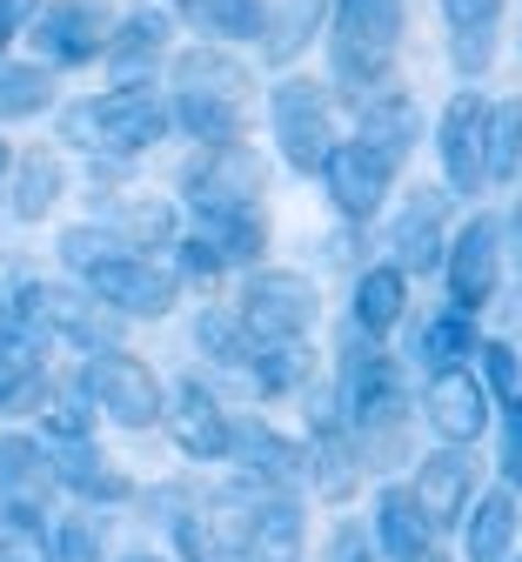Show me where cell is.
I'll return each instance as SVG.
<instances>
[{
    "label": "cell",
    "mask_w": 522,
    "mask_h": 562,
    "mask_svg": "<svg viewBox=\"0 0 522 562\" xmlns=\"http://www.w3.org/2000/svg\"><path fill=\"white\" fill-rule=\"evenodd\" d=\"M315 14H322V0H288L281 21L268 27V54H275V60H288L295 47H302V34L315 27Z\"/></svg>",
    "instance_id": "37"
},
{
    "label": "cell",
    "mask_w": 522,
    "mask_h": 562,
    "mask_svg": "<svg viewBox=\"0 0 522 562\" xmlns=\"http://www.w3.org/2000/svg\"><path fill=\"white\" fill-rule=\"evenodd\" d=\"M162 415H168V436L181 442V456H201V462L229 456V415H221V402L201 382H181Z\"/></svg>",
    "instance_id": "14"
},
{
    "label": "cell",
    "mask_w": 522,
    "mask_h": 562,
    "mask_svg": "<svg viewBox=\"0 0 522 562\" xmlns=\"http://www.w3.org/2000/svg\"><path fill=\"white\" fill-rule=\"evenodd\" d=\"M482 127H489V101L482 94H456L449 114H442V168H449V181L463 194L482 181Z\"/></svg>",
    "instance_id": "16"
},
{
    "label": "cell",
    "mask_w": 522,
    "mask_h": 562,
    "mask_svg": "<svg viewBox=\"0 0 522 562\" xmlns=\"http://www.w3.org/2000/svg\"><path fill=\"white\" fill-rule=\"evenodd\" d=\"M335 562H376V555H368V542H362L355 529H342V536H335Z\"/></svg>",
    "instance_id": "50"
},
{
    "label": "cell",
    "mask_w": 522,
    "mask_h": 562,
    "mask_svg": "<svg viewBox=\"0 0 522 562\" xmlns=\"http://www.w3.org/2000/svg\"><path fill=\"white\" fill-rule=\"evenodd\" d=\"M175 88L181 94H214V101H242L248 75H242L229 54H181L175 60Z\"/></svg>",
    "instance_id": "20"
},
{
    "label": "cell",
    "mask_w": 522,
    "mask_h": 562,
    "mask_svg": "<svg viewBox=\"0 0 522 562\" xmlns=\"http://www.w3.org/2000/svg\"><path fill=\"white\" fill-rule=\"evenodd\" d=\"M188 194H195L201 215L255 207V194H262V161L242 148V140H221V148H208V155L188 168Z\"/></svg>",
    "instance_id": "10"
},
{
    "label": "cell",
    "mask_w": 522,
    "mask_h": 562,
    "mask_svg": "<svg viewBox=\"0 0 522 562\" xmlns=\"http://www.w3.org/2000/svg\"><path fill=\"white\" fill-rule=\"evenodd\" d=\"M275 134L288 148V168L302 175H322V161L335 155V114H329V94L315 81H281L275 88Z\"/></svg>",
    "instance_id": "4"
},
{
    "label": "cell",
    "mask_w": 522,
    "mask_h": 562,
    "mask_svg": "<svg viewBox=\"0 0 522 562\" xmlns=\"http://www.w3.org/2000/svg\"><path fill=\"white\" fill-rule=\"evenodd\" d=\"M409 562H449V555H442V549H415Z\"/></svg>",
    "instance_id": "52"
},
{
    "label": "cell",
    "mask_w": 522,
    "mask_h": 562,
    "mask_svg": "<svg viewBox=\"0 0 522 562\" xmlns=\"http://www.w3.org/2000/svg\"><path fill=\"white\" fill-rule=\"evenodd\" d=\"M47 429H54V436H67V442H81V436L95 429V415H88L81 402H47Z\"/></svg>",
    "instance_id": "41"
},
{
    "label": "cell",
    "mask_w": 522,
    "mask_h": 562,
    "mask_svg": "<svg viewBox=\"0 0 522 562\" xmlns=\"http://www.w3.org/2000/svg\"><path fill=\"white\" fill-rule=\"evenodd\" d=\"M482 356H489V375H496V382H502V389L515 395V362H509V348H502V341H489Z\"/></svg>",
    "instance_id": "48"
},
{
    "label": "cell",
    "mask_w": 522,
    "mask_h": 562,
    "mask_svg": "<svg viewBox=\"0 0 522 562\" xmlns=\"http://www.w3.org/2000/svg\"><path fill=\"white\" fill-rule=\"evenodd\" d=\"M21 295H27V261H0V315H21Z\"/></svg>",
    "instance_id": "44"
},
{
    "label": "cell",
    "mask_w": 522,
    "mask_h": 562,
    "mask_svg": "<svg viewBox=\"0 0 522 562\" xmlns=\"http://www.w3.org/2000/svg\"><path fill=\"white\" fill-rule=\"evenodd\" d=\"M449 295L463 315H476L489 295H496V222L476 215L463 235H456V255H449Z\"/></svg>",
    "instance_id": "15"
},
{
    "label": "cell",
    "mask_w": 522,
    "mask_h": 562,
    "mask_svg": "<svg viewBox=\"0 0 522 562\" xmlns=\"http://www.w3.org/2000/svg\"><path fill=\"white\" fill-rule=\"evenodd\" d=\"M509 482H522V395H509V449H502Z\"/></svg>",
    "instance_id": "46"
},
{
    "label": "cell",
    "mask_w": 522,
    "mask_h": 562,
    "mask_svg": "<svg viewBox=\"0 0 522 562\" xmlns=\"http://www.w3.org/2000/svg\"><path fill=\"white\" fill-rule=\"evenodd\" d=\"M476 449H463V442H449L442 456H429L422 469H415V509H422V522L429 529H449L463 509H469V488H476Z\"/></svg>",
    "instance_id": "11"
},
{
    "label": "cell",
    "mask_w": 522,
    "mask_h": 562,
    "mask_svg": "<svg viewBox=\"0 0 522 562\" xmlns=\"http://www.w3.org/2000/svg\"><path fill=\"white\" fill-rule=\"evenodd\" d=\"M201 241L221 255V261H242L262 248V215L255 207H229V215H201Z\"/></svg>",
    "instance_id": "30"
},
{
    "label": "cell",
    "mask_w": 522,
    "mask_h": 562,
    "mask_svg": "<svg viewBox=\"0 0 522 562\" xmlns=\"http://www.w3.org/2000/svg\"><path fill=\"white\" fill-rule=\"evenodd\" d=\"M21 8H27V0H0V54H8V41H14V21H21Z\"/></svg>",
    "instance_id": "51"
},
{
    "label": "cell",
    "mask_w": 522,
    "mask_h": 562,
    "mask_svg": "<svg viewBox=\"0 0 522 562\" xmlns=\"http://www.w3.org/2000/svg\"><path fill=\"white\" fill-rule=\"evenodd\" d=\"M348 422L362 442H389L402 422V375L382 348H355L348 356Z\"/></svg>",
    "instance_id": "8"
},
{
    "label": "cell",
    "mask_w": 522,
    "mask_h": 562,
    "mask_svg": "<svg viewBox=\"0 0 522 562\" xmlns=\"http://www.w3.org/2000/svg\"><path fill=\"white\" fill-rule=\"evenodd\" d=\"M362 140L402 161V155H409V140H415V101H402V94L368 101V108H362Z\"/></svg>",
    "instance_id": "22"
},
{
    "label": "cell",
    "mask_w": 522,
    "mask_h": 562,
    "mask_svg": "<svg viewBox=\"0 0 522 562\" xmlns=\"http://www.w3.org/2000/svg\"><path fill=\"white\" fill-rule=\"evenodd\" d=\"M201 348L229 369H255V356H262V341L248 335L242 315H201Z\"/></svg>",
    "instance_id": "32"
},
{
    "label": "cell",
    "mask_w": 522,
    "mask_h": 562,
    "mask_svg": "<svg viewBox=\"0 0 522 562\" xmlns=\"http://www.w3.org/2000/svg\"><path fill=\"white\" fill-rule=\"evenodd\" d=\"M175 121L208 140V148H221V140H235L242 134V101H214V94H181L175 101Z\"/></svg>",
    "instance_id": "29"
},
{
    "label": "cell",
    "mask_w": 522,
    "mask_h": 562,
    "mask_svg": "<svg viewBox=\"0 0 522 562\" xmlns=\"http://www.w3.org/2000/svg\"><path fill=\"white\" fill-rule=\"evenodd\" d=\"M47 488H54V469H47V456H41L27 436H8V442H0V496L21 503V509H34Z\"/></svg>",
    "instance_id": "18"
},
{
    "label": "cell",
    "mask_w": 522,
    "mask_h": 562,
    "mask_svg": "<svg viewBox=\"0 0 522 562\" xmlns=\"http://www.w3.org/2000/svg\"><path fill=\"white\" fill-rule=\"evenodd\" d=\"M242 449H248V456H262V475H281V482H288V475H302V456L281 449L268 429H248V436H242Z\"/></svg>",
    "instance_id": "38"
},
{
    "label": "cell",
    "mask_w": 522,
    "mask_h": 562,
    "mask_svg": "<svg viewBox=\"0 0 522 562\" xmlns=\"http://www.w3.org/2000/svg\"><path fill=\"white\" fill-rule=\"evenodd\" d=\"M54 81H47V67H0V114H34L47 108Z\"/></svg>",
    "instance_id": "33"
},
{
    "label": "cell",
    "mask_w": 522,
    "mask_h": 562,
    "mask_svg": "<svg viewBox=\"0 0 522 562\" xmlns=\"http://www.w3.org/2000/svg\"><path fill=\"white\" fill-rule=\"evenodd\" d=\"M396 47H402V0H335L329 54H335L342 88H355V94L382 88L396 67Z\"/></svg>",
    "instance_id": "2"
},
{
    "label": "cell",
    "mask_w": 522,
    "mask_h": 562,
    "mask_svg": "<svg viewBox=\"0 0 522 562\" xmlns=\"http://www.w3.org/2000/svg\"><path fill=\"white\" fill-rule=\"evenodd\" d=\"M402 268H368L362 274V289H355V322L368 328V335H389L396 322H402Z\"/></svg>",
    "instance_id": "21"
},
{
    "label": "cell",
    "mask_w": 522,
    "mask_h": 562,
    "mask_svg": "<svg viewBox=\"0 0 522 562\" xmlns=\"http://www.w3.org/2000/svg\"><path fill=\"white\" fill-rule=\"evenodd\" d=\"M181 14L201 27V34H221V41H255L268 21L255 0H181Z\"/></svg>",
    "instance_id": "28"
},
{
    "label": "cell",
    "mask_w": 522,
    "mask_h": 562,
    "mask_svg": "<svg viewBox=\"0 0 522 562\" xmlns=\"http://www.w3.org/2000/svg\"><path fill=\"white\" fill-rule=\"evenodd\" d=\"M509 536H515V503H509V488H496V496H482L476 516H469V562H502Z\"/></svg>",
    "instance_id": "27"
},
{
    "label": "cell",
    "mask_w": 522,
    "mask_h": 562,
    "mask_svg": "<svg viewBox=\"0 0 522 562\" xmlns=\"http://www.w3.org/2000/svg\"><path fill=\"white\" fill-rule=\"evenodd\" d=\"M522 161V101H502L489 108V127H482V181H509Z\"/></svg>",
    "instance_id": "24"
},
{
    "label": "cell",
    "mask_w": 522,
    "mask_h": 562,
    "mask_svg": "<svg viewBox=\"0 0 522 562\" xmlns=\"http://www.w3.org/2000/svg\"><path fill=\"white\" fill-rule=\"evenodd\" d=\"M242 322L255 341H295L302 328H315V281L288 274V268L255 274L242 289Z\"/></svg>",
    "instance_id": "5"
},
{
    "label": "cell",
    "mask_w": 522,
    "mask_h": 562,
    "mask_svg": "<svg viewBox=\"0 0 522 562\" xmlns=\"http://www.w3.org/2000/svg\"><path fill=\"white\" fill-rule=\"evenodd\" d=\"M442 14H449V27H456V34H476V27H496L502 0H442Z\"/></svg>",
    "instance_id": "40"
},
{
    "label": "cell",
    "mask_w": 522,
    "mask_h": 562,
    "mask_svg": "<svg viewBox=\"0 0 522 562\" xmlns=\"http://www.w3.org/2000/svg\"><path fill=\"white\" fill-rule=\"evenodd\" d=\"M0 168H8V140H0Z\"/></svg>",
    "instance_id": "53"
},
{
    "label": "cell",
    "mask_w": 522,
    "mask_h": 562,
    "mask_svg": "<svg viewBox=\"0 0 522 562\" xmlns=\"http://www.w3.org/2000/svg\"><path fill=\"white\" fill-rule=\"evenodd\" d=\"M429 422H435V436L442 442H476L482 429H489V395H482V382L469 375V369H435L429 375Z\"/></svg>",
    "instance_id": "12"
},
{
    "label": "cell",
    "mask_w": 522,
    "mask_h": 562,
    "mask_svg": "<svg viewBox=\"0 0 522 562\" xmlns=\"http://www.w3.org/2000/svg\"><path fill=\"white\" fill-rule=\"evenodd\" d=\"M181 549H188V562H229V555H221V542H214V529H208V522H181Z\"/></svg>",
    "instance_id": "45"
},
{
    "label": "cell",
    "mask_w": 522,
    "mask_h": 562,
    "mask_svg": "<svg viewBox=\"0 0 522 562\" xmlns=\"http://www.w3.org/2000/svg\"><path fill=\"white\" fill-rule=\"evenodd\" d=\"M54 462V482H67V488H81V496H127V475L108 462V456H95V449H60V456H47Z\"/></svg>",
    "instance_id": "23"
},
{
    "label": "cell",
    "mask_w": 522,
    "mask_h": 562,
    "mask_svg": "<svg viewBox=\"0 0 522 562\" xmlns=\"http://www.w3.org/2000/svg\"><path fill=\"white\" fill-rule=\"evenodd\" d=\"M456 60H463V67H489V27L456 34Z\"/></svg>",
    "instance_id": "47"
},
{
    "label": "cell",
    "mask_w": 522,
    "mask_h": 562,
    "mask_svg": "<svg viewBox=\"0 0 522 562\" xmlns=\"http://www.w3.org/2000/svg\"><path fill=\"white\" fill-rule=\"evenodd\" d=\"M396 248H402V261H409V268H429V261H435V222H429V215H422V222H409Z\"/></svg>",
    "instance_id": "42"
},
{
    "label": "cell",
    "mask_w": 522,
    "mask_h": 562,
    "mask_svg": "<svg viewBox=\"0 0 522 562\" xmlns=\"http://www.w3.org/2000/svg\"><path fill=\"white\" fill-rule=\"evenodd\" d=\"M181 261H188V274H214V268H221V255H214V248H208L201 235L188 241V255H181Z\"/></svg>",
    "instance_id": "49"
},
{
    "label": "cell",
    "mask_w": 522,
    "mask_h": 562,
    "mask_svg": "<svg viewBox=\"0 0 522 562\" xmlns=\"http://www.w3.org/2000/svg\"><path fill=\"white\" fill-rule=\"evenodd\" d=\"M54 562H95V529L74 516L67 529H60V549H54Z\"/></svg>",
    "instance_id": "43"
},
{
    "label": "cell",
    "mask_w": 522,
    "mask_h": 562,
    "mask_svg": "<svg viewBox=\"0 0 522 562\" xmlns=\"http://www.w3.org/2000/svg\"><path fill=\"white\" fill-rule=\"evenodd\" d=\"M242 562H302V522H295L288 503H275L248 522V555Z\"/></svg>",
    "instance_id": "25"
},
{
    "label": "cell",
    "mask_w": 522,
    "mask_h": 562,
    "mask_svg": "<svg viewBox=\"0 0 522 562\" xmlns=\"http://www.w3.org/2000/svg\"><path fill=\"white\" fill-rule=\"evenodd\" d=\"M14 322H27V335H67V341H81V348L121 335V315H114V308L74 295V289H47V281H27Z\"/></svg>",
    "instance_id": "7"
},
{
    "label": "cell",
    "mask_w": 522,
    "mask_h": 562,
    "mask_svg": "<svg viewBox=\"0 0 522 562\" xmlns=\"http://www.w3.org/2000/svg\"><path fill=\"white\" fill-rule=\"evenodd\" d=\"M41 54L74 67V60H95L108 47V14L95 8V0H54V8H41Z\"/></svg>",
    "instance_id": "13"
},
{
    "label": "cell",
    "mask_w": 522,
    "mask_h": 562,
    "mask_svg": "<svg viewBox=\"0 0 522 562\" xmlns=\"http://www.w3.org/2000/svg\"><path fill=\"white\" fill-rule=\"evenodd\" d=\"M382 542H389L396 562H409L415 549H429V522H422L409 488H389V496H382Z\"/></svg>",
    "instance_id": "31"
},
{
    "label": "cell",
    "mask_w": 522,
    "mask_h": 562,
    "mask_svg": "<svg viewBox=\"0 0 522 562\" xmlns=\"http://www.w3.org/2000/svg\"><path fill=\"white\" fill-rule=\"evenodd\" d=\"M41 382V335H27L21 322L0 328V408L27 402V389Z\"/></svg>",
    "instance_id": "19"
},
{
    "label": "cell",
    "mask_w": 522,
    "mask_h": 562,
    "mask_svg": "<svg viewBox=\"0 0 522 562\" xmlns=\"http://www.w3.org/2000/svg\"><path fill=\"white\" fill-rule=\"evenodd\" d=\"M0 562H54V536H47L41 509L0 503Z\"/></svg>",
    "instance_id": "26"
},
{
    "label": "cell",
    "mask_w": 522,
    "mask_h": 562,
    "mask_svg": "<svg viewBox=\"0 0 522 562\" xmlns=\"http://www.w3.org/2000/svg\"><path fill=\"white\" fill-rule=\"evenodd\" d=\"M162 47H168V21H162V14H134V21L108 41V67H114V81H121V88H134V81H141V67H155V60H162Z\"/></svg>",
    "instance_id": "17"
},
{
    "label": "cell",
    "mask_w": 522,
    "mask_h": 562,
    "mask_svg": "<svg viewBox=\"0 0 522 562\" xmlns=\"http://www.w3.org/2000/svg\"><path fill=\"white\" fill-rule=\"evenodd\" d=\"M396 168H402V161L382 155V148H368L362 134H355V140H335V155L322 161L329 194H335L342 215H376L382 194H389V181H396Z\"/></svg>",
    "instance_id": "9"
},
{
    "label": "cell",
    "mask_w": 522,
    "mask_h": 562,
    "mask_svg": "<svg viewBox=\"0 0 522 562\" xmlns=\"http://www.w3.org/2000/svg\"><path fill=\"white\" fill-rule=\"evenodd\" d=\"M54 194H60V161L54 155H27L21 161V215H41V207H54Z\"/></svg>",
    "instance_id": "35"
},
{
    "label": "cell",
    "mask_w": 522,
    "mask_h": 562,
    "mask_svg": "<svg viewBox=\"0 0 522 562\" xmlns=\"http://www.w3.org/2000/svg\"><path fill=\"white\" fill-rule=\"evenodd\" d=\"M121 228H127L134 241H168V235H175V215H168L162 201H147V207H127Z\"/></svg>",
    "instance_id": "39"
},
{
    "label": "cell",
    "mask_w": 522,
    "mask_h": 562,
    "mask_svg": "<svg viewBox=\"0 0 522 562\" xmlns=\"http://www.w3.org/2000/svg\"><path fill=\"white\" fill-rule=\"evenodd\" d=\"M60 255L88 274V289H95L114 315H168V308H175V274L155 268L147 255H121V248H108V241L88 235V228L60 235Z\"/></svg>",
    "instance_id": "1"
},
{
    "label": "cell",
    "mask_w": 522,
    "mask_h": 562,
    "mask_svg": "<svg viewBox=\"0 0 522 562\" xmlns=\"http://www.w3.org/2000/svg\"><path fill=\"white\" fill-rule=\"evenodd\" d=\"M168 127V108L147 94V88H114L88 108H67L60 134L81 140V148H108V155H141L147 140H162Z\"/></svg>",
    "instance_id": "3"
},
{
    "label": "cell",
    "mask_w": 522,
    "mask_h": 562,
    "mask_svg": "<svg viewBox=\"0 0 522 562\" xmlns=\"http://www.w3.org/2000/svg\"><path fill=\"white\" fill-rule=\"evenodd\" d=\"M422 348H429V362H435V369H463V356L476 348V335H469V315H456V322H435V328L422 335Z\"/></svg>",
    "instance_id": "36"
},
{
    "label": "cell",
    "mask_w": 522,
    "mask_h": 562,
    "mask_svg": "<svg viewBox=\"0 0 522 562\" xmlns=\"http://www.w3.org/2000/svg\"><path fill=\"white\" fill-rule=\"evenodd\" d=\"M81 389H88L114 422H127V429H147V422L162 415V382H155V369L134 362V356H121V348H101V356H88Z\"/></svg>",
    "instance_id": "6"
},
{
    "label": "cell",
    "mask_w": 522,
    "mask_h": 562,
    "mask_svg": "<svg viewBox=\"0 0 522 562\" xmlns=\"http://www.w3.org/2000/svg\"><path fill=\"white\" fill-rule=\"evenodd\" d=\"M315 482H322V496H348V482H355L348 442H342L335 422H322V436H315Z\"/></svg>",
    "instance_id": "34"
}]
</instances>
